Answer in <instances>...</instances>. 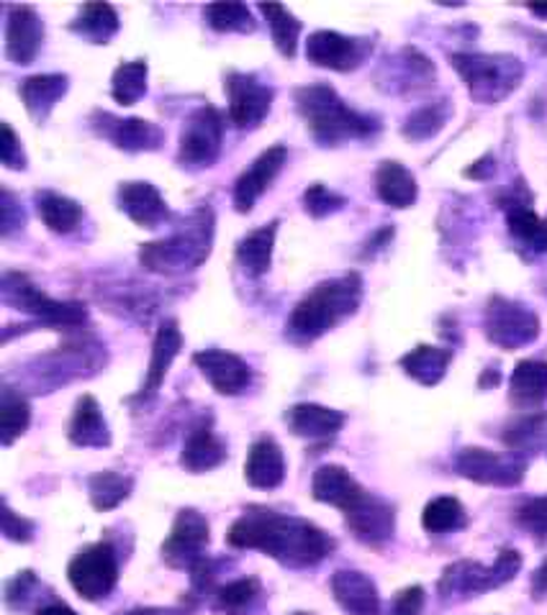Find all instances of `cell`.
Instances as JSON below:
<instances>
[{
  "label": "cell",
  "mask_w": 547,
  "mask_h": 615,
  "mask_svg": "<svg viewBox=\"0 0 547 615\" xmlns=\"http://www.w3.org/2000/svg\"><path fill=\"white\" fill-rule=\"evenodd\" d=\"M88 492L95 510H111L132 492V477L118 473H98L88 479Z\"/></svg>",
  "instance_id": "obj_36"
},
{
  "label": "cell",
  "mask_w": 547,
  "mask_h": 615,
  "mask_svg": "<svg viewBox=\"0 0 547 615\" xmlns=\"http://www.w3.org/2000/svg\"><path fill=\"white\" fill-rule=\"evenodd\" d=\"M221 134L224 124L213 108H198L188 118L180 134L178 159L188 167H211L221 151Z\"/></svg>",
  "instance_id": "obj_9"
},
{
  "label": "cell",
  "mask_w": 547,
  "mask_h": 615,
  "mask_svg": "<svg viewBox=\"0 0 547 615\" xmlns=\"http://www.w3.org/2000/svg\"><path fill=\"white\" fill-rule=\"evenodd\" d=\"M343 205H345V198L332 193L329 188L319 185V182H316V185H312L304 193V208H306V213L314 215V219H322V215L335 213Z\"/></svg>",
  "instance_id": "obj_43"
},
{
  "label": "cell",
  "mask_w": 547,
  "mask_h": 615,
  "mask_svg": "<svg viewBox=\"0 0 547 615\" xmlns=\"http://www.w3.org/2000/svg\"><path fill=\"white\" fill-rule=\"evenodd\" d=\"M29 403L13 390H3V397H0V442L3 446H11L13 438H19L29 428Z\"/></svg>",
  "instance_id": "obj_37"
},
{
  "label": "cell",
  "mask_w": 547,
  "mask_h": 615,
  "mask_svg": "<svg viewBox=\"0 0 547 615\" xmlns=\"http://www.w3.org/2000/svg\"><path fill=\"white\" fill-rule=\"evenodd\" d=\"M73 31L95 44H106L118 31V15L108 3H91L83 8L81 19L73 23Z\"/></svg>",
  "instance_id": "obj_33"
},
{
  "label": "cell",
  "mask_w": 547,
  "mask_h": 615,
  "mask_svg": "<svg viewBox=\"0 0 547 615\" xmlns=\"http://www.w3.org/2000/svg\"><path fill=\"white\" fill-rule=\"evenodd\" d=\"M332 593L347 615H378L380 597L368 574L343 570L332 577Z\"/></svg>",
  "instance_id": "obj_19"
},
{
  "label": "cell",
  "mask_w": 547,
  "mask_h": 615,
  "mask_svg": "<svg viewBox=\"0 0 547 615\" xmlns=\"http://www.w3.org/2000/svg\"><path fill=\"white\" fill-rule=\"evenodd\" d=\"M312 495L314 500L327 502V506H335L345 513L350 510L355 502H358L365 490L358 485L350 473L339 465H324L316 469L314 483H312Z\"/></svg>",
  "instance_id": "obj_21"
},
{
  "label": "cell",
  "mask_w": 547,
  "mask_h": 615,
  "mask_svg": "<svg viewBox=\"0 0 547 615\" xmlns=\"http://www.w3.org/2000/svg\"><path fill=\"white\" fill-rule=\"evenodd\" d=\"M229 93V118L240 129H255L263 124V118L271 114L273 106V91L267 85L260 83L252 75H229L227 79Z\"/></svg>",
  "instance_id": "obj_11"
},
{
  "label": "cell",
  "mask_w": 547,
  "mask_h": 615,
  "mask_svg": "<svg viewBox=\"0 0 547 615\" xmlns=\"http://www.w3.org/2000/svg\"><path fill=\"white\" fill-rule=\"evenodd\" d=\"M360 298L362 283L355 273L316 285L291 314L288 331L304 341L319 339L329 329H335L343 318L353 316L360 306Z\"/></svg>",
  "instance_id": "obj_2"
},
{
  "label": "cell",
  "mask_w": 547,
  "mask_h": 615,
  "mask_svg": "<svg viewBox=\"0 0 547 615\" xmlns=\"http://www.w3.org/2000/svg\"><path fill=\"white\" fill-rule=\"evenodd\" d=\"M298 615H306V613H298Z\"/></svg>",
  "instance_id": "obj_52"
},
{
  "label": "cell",
  "mask_w": 547,
  "mask_h": 615,
  "mask_svg": "<svg viewBox=\"0 0 547 615\" xmlns=\"http://www.w3.org/2000/svg\"><path fill=\"white\" fill-rule=\"evenodd\" d=\"M533 593H535L537 597L547 595V559L540 564V570L535 572V577H533Z\"/></svg>",
  "instance_id": "obj_48"
},
{
  "label": "cell",
  "mask_w": 547,
  "mask_h": 615,
  "mask_svg": "<svg viewBox=\"0 0 547 615\" xmlns=\"http://www.w3.org/2000/svg\"><path fill=\"white\" fill-rule=\"evenodd\" d=\"M275 231H277V223L273 221V223H267V226L255 229L252 234L242 238L240 246H236V259H240L244 273L252 277H260L271 269Z\"/></svg>",
  "instance_id": "obj_30"
},
{
  "label": "cell",
  "mask_w": 547,
  "mask_h": 615,
  "mask_svg": "<svg viewBox=\"0 0 547 615\" xmlns=\"http://www.w3.org/2000/svg\"><path fill=\"white\" fill-rule=\"evenodd\" d=\"M3 533H6V539L19 541V544H27V541L34 539V523L27 521V518L15 516L11 508L3 506Z\"/></svg>",
  "instance_id": "obj_46"
},
{
  "label": "cell",
  "mask_w": 547,
  "mask_h": 615,
  "mask_svg": "<svg viewBox=\"0 0 547 615\" xmlns=\"http://www.w3.org/2000/svg\"><path fill=\"white\" fill-rule=\"evenodd\" d=\"M44 42V26L31 6H13L8 11L6 54L15 65H31Z\"/></svg>",
  "instance_id": "obj_15"
},
{
  "label": "cell",
  "mask_w": 547,
  "mask_h": 615,
  "mask_svg": "<svg viewBox=\"0 0 547 615\" xmlns=\"http://www.w3.org/2000/svg\"><path fill=\"white\" fill-rule=\"evenodd\" d=\"M211 211H198L193 221L178 234H172L162 242L145 244L139 252L141 265L152 273L176 275L186 269H196L211 252Z\"/></svg>",
  "instance_id": "obj_4"
},
{
  "label": "cell",
  "mask_w": 547,
  "mask_h": 615,
  "mask_svg": "<svg viewBox=\"0 0 547 615\" xmlns=\"http://www.w3.org/2000/svg\"><path fill=\"white\" fill-rule=\"evenodd\" d=\"M263 595V590H260V582L257 580H236V582H229V585L219 587L217 593V601L224 611L229 613H240L244 608H250L252 603L257 601V597Z\"/></svg>",
  "instance_id": "obj_41"
},
{
  "label": "cell",
  "mask_w": 547,
  "mask_h": 615,
  "mask_svg": "<svg viewBox=\"0 0 547 615\" xmlns=\"http://www.w3.org/2000/svg\"><path fill=\"white\" fill-rule=\"evenodd\" d=\"M111 93H114V100L118 106H134L147 93V62L134 60L118 65L114 72Z\"/></svg>",
  "instance_id": "obj_34"
},
{
  "label": "cell",
  "mask_w": 547,
  "mask_h": 615,
  "mask_svg": "<svg viewBox=\"0 0 547 615\" xmlns=\"http://www.w3.org/2000/svg\"><path fill=\"white\" fill-rule=\"evenodd\" d=\"M129 615H152V613H145V611H134V613H129Z\"/></svg>",
  "instance_id": "obj_51"
},
{
  "label": "cell",
  "mask_w": 547,
  "mask_h": 615,
  "mask_svg": "<svg viewBox=\"0 0 547 615\" xmlns=\"http://www.w3.org/2000/svg\"><path fill=\"white\" fill-rule=\"evenodd\" d=\"M445 118L448 116L442 106H427L409 118L407 126H403V134L409 139H430L445 126Z\"/></svg>",
  "instance_id": "obj_42"
},
{
  "label": "cell",
  "mask_w": 547,
  "mask_h": 615,
  "mask_svg": "<svg viewBox=\"0 0 547 615\" xmlns=\"http://www.w3.org/2000/svg\"><path fill=\"white\" fill-rule=\"evenodd\" d=\"M370 44L362 39H350L337 31H316L306 42V57L316 67H327L335 72H350L362 65L368 57Z\"/></svg>",
  "instance_id": "obj_12"
},
{
  "label": "cell",
  "mask_w": 547,
  "mask_h": 615,
  "mask_svg": "<svg viewBox=\"0 0 547 615\" xmlns=\"http://www.w3.org/2000/svg\"><path fill=\"white\" fill-rule=\"evenodd\" d=\"M34 615H77V613L65 603H52V605H44V608H39Z\"/></svg>",
  "instance_id": "obj_49"
},
{
  "label": "cell",
  "mask_w": 547,
  "mask_h": 615,
  "mask_svg": "<svg viewBox=\"0 0 547 615\" xmlns=\"http://www.w3.org/2000/svg\"><path fill=\"white\" fill-rule=\"evenodd\" d=\"M453 65L478 103L504 100L525 75L522 62L509 54H455Z\"/></svg>",
  "instance_id": "obj_5"
},
{
  "label": "cell",
  "mask_w": 547,
  "mask_h": 615,
  "mask_svg": "<svg viewBox=\"0 0 547 615\" xmlns=\"http://www.w3.org/2000/svg\"><path fill=\"white\" fill-rule=\"evenodd\" d=\"M67 580L83 601H103L118 582V562L111 544H91L77 551L67 566Z\"/></svg>",
  "instance_id": "obj_6"
},
{
  "label": "cell",
  "mask_w": 547,
  "mask_h": 615,
  "mask_svg": "<svg viewBox=\"0 0 547 615\" xmlns=\"http://www.w3.org/2000/svg\"><path fill=\"white\" fill-rule=\"evenodd\" d=\"M285 423L301 438H332L345 426V415L316 403H298L285 413Z\"/></svg>",
  "instance_id": "obj_23"
},
{
  "label": "cell",
  "mask_w": 547,
  "mask_h": 615,
  "mask_svg": "<svg viewBox=\"0 0 547 615\" xmlns=\"http://www.w3.org/2000/svg\"><path fill=\"white\" fill-rule=\"evenodd\" d=\"M378 198L391 208H409L417 201V180L399 162H383L376 172Z\"/></svg>",
  "instance_id": "obj_28"
},
{
  "label": "cell",
  "mask_w": 547,
  "mask_h": 615,
  "mask_svg": "<svg viewBox=\"0 0 547 615\" xmlns=\"http://www.w3.org/2000/svg\"><path fill=\"white\" fill-rule=\"evenodd\" d=\"M486 333L488 339L502 349H519L535 341L540 333L537 316L522 303L494 298L486 310Z\"/></svg>",
  "instance_id": "obj_8"
},
{
  "label": "cell",
  "mask_w": 547,
  "mask_h": 615,
  "mask_svg": "<svg viewBox=\"0 0 547 615\" xmlns=\"http://www.w3.org/2000/svg\"><path fill=\"white\" fill-rule=\"evenodd\" d=\"M0 162H3L8 170H23L27 167V157H23L21 144L15 139L13 129L8 124H3V141H0Z\"/></svg>",
  "instance_id": "obj_45"
},
{
  "label": "cell",
  "mask_w": 547,
  "mask_h": 615,
  "mask_svg": "<svg viewBox=\"0 0 547 615\" xmlns=\"http://www.w3.org/2000/svg\"><path fill=\"white\" fill-rule=\"evenodd\" d=\"M19 93H21L23 106H27L31 118L44 121V118L50 116V110L54 108V103H57L62 95L67 93V77L65 75L29 77L21 83Z\"/></svg>",
  "instance_id": "obj_27"
},
{
  "label": "cell",
  "mask_w": 547,
  "mask_h": 615,
  "mask_svg": "<svg viewBox=\"0 0 547 615\" xmlns=\"http://www.w3.org/2000/svg\"><path fill=\"white\" fill-rule=\"evenodd\" d=\"M206 19L217 31H240V34L255 31V19L244 3H213L206 8Z\"/></svg>",
  "instance_id": "obj_40"
},
{
  "label": "cell",
  "mask_w": 547,
  "mask_h": 615,
  "mask_svg": "<svg viewBox=\"0 0 547 615\" xmlns=\"http://www.w3.org/2000/svg\"><path fill=\"white\" fill-rule=\"evenodd\" d=\"M424 608V590L422 587H407L396 595L391 615H422Z\"/></svg>",
  "instance_id": "obj_47"
},
{
  "label": "cell",
  "mask_w": 547,
  "mask_h": 615,
  "mask_svg": "<svg viewBox=\"0 0 547 615\" xmlns=\"http://www.w3.org/2000/svg\"><path fill=\"white\" fill-rule=\"evenodd\" d=\"M285 157L288 151L285 147H271L263 151L248 172H242V178L234 185V205L240 213H250L252 205L257 203V198L271 188V182L277 178V172L283 170Z\"/></svg>",
  "instance_id": "obj_16"
},
{
  "label": "cell",
  "mask_w": 547,
  "mask_h": 615,
  "mask_svg": "<svg viewBox=\"0 0 547 615\" xmlns=\"http://www.w3.org/2000/svg\"><path fill=\"white\" fill-rule=\"evenodd\" d=\"M517 521L525 531L533 533L537 541H547V498L529 500L519 508Z\"/></svg>",
  "instance_id": "obj_44"
},
{
  "label": "cell",
  "mask_w": 547,
  "mask_h": 615,
  "mask_svg": "<svg viewBox=\"0 0 547 615\" xmlns=\"http://www.w3.org/2000/svg\"><path fill=\"white\" fill-rule=\"evenodd\" d=\"M206 547H209V521L198 510L188 508L180 510L172 523L170 537L162 544V559L170 566L193 570L198 562H203Z\"/></svg>",
  "instance_id": "obj_10"
},
{
  "label": "cell",
  "mask_w": 547,
  "mask_h": 615,
  "mask_svg": "<svg viewBox=\"0 0 547 615\" xmlns=\"http://www.w3.org/2000/svg\"><path fill=\"white\" fill-rule=\"evenodd\" d=\"M422 526L430 533H450L465 526V508L455 498H434L422 513Z\"/></svg>",
  "instance_id": "obj_38"
},
{
  "label": "cell",
  "mask_w": 547,
  "mask_h": 615,
  "mask_svg": "<svg viewBox=\"0 0 547 615\" xmlns=\"http://www.w3.org/2000/svg\"><path fill=\"white\" fill-rule=\"evenodd\" d=\"M509 231L537 252H547V221L525 205H514L509 211Z\"/></svg>",
  "instance_id": "obj_39"
},
{
  "label": "cell",
  "mask_w": 547,
  "mask_h": 615,
  "mask_svg": "<svg viewBox=\"0 0 547 615\" xmlns=\"http://www.w3.org/2000/svg\"><path fill=\"white\" fill-rule=\"evenodd\" d=\"M224 459H227V446L219 442L217 434H213L209 426L193 428L188 434L186 444H182L180 465L193 475L211 473V469H217Z\"/></svg>",
  "instance_id": "obj_25"
},
{
  "label": "cell",
  "mask_w": 547,
  "mask_h": 615,
  "mask_svg": "<svg viewBox=\"0 0 547 615\" xmlns=\"http://www.w3.org/2000/svg\"><path fill=\"white\" fill-rule=\"evenodd\" d=\"M227 541L236 549H257L291 566H314L335 551V539L314 523L273 510H248L229 529Z\"/></svg>",
  "instance_id": "obj_1"
},
{
  "label": "cell",
  "mask_w": 547,
  "mask_h": 615,
  "mask_svg": "<svg viewBox=\"0 0 547 615\" xmlns=\"http://www.w3.org/2000/svg\"><path fill=\"white\" fill-rule=\"evenodd\" d=\"M260 11L265 13L267 23H271L277 52H281L283 57H293L301 36V21L291 11H285L283 6H275V3H267V6L263 3L260 6Z\"/></svg>",
  "instance_id": "obj_35"
},
{
  "label": "cell",
  "mask_w": 547,
  "mask_h": 615,
  "mask_svg": "<svg viewBox=\"0 0 547 615\" xmlns=\"http://www.w3.org/2000/svg\"><path fill=\"white\" fill-rule=\"evenodd\" d=\"M70 442L77 446H95V449L111 444L108 423L103 418L93 395H83L81 401H77L73 423H70Z\"/></svg>",
  "instance_id": "obj_26"
},
{
  "label": "cell",
  "mask_w": 547,
  "mask_h": 615,
  "mask_svg": "<svg viewBox=\"0 0 547 615\" xmlns=\"http://www.w3.org/2000/svg\"><path fill=\"white\" fill-rule=\"evenodd\" d=\"M182 347V333L178 329L176 321H165L160 329H157V337L152 343V359H149V370L145 388H141L139 397H152L157 390H160L165 374H168L170 364L176 362V357L180 354Z\"/></svg>",
  "instance_id": "obj_24"
},
{
  "label": "cell",
  "mask_w": 547,
  "mask_h": 615,
  "mask_svg": "<svg viewBox=\"0 0 547 615\" xmlns=\"http://www.w3.org/2000/svg\"><path fill=\"white\" fill-rule=\"evenodd\" d=\"M95 129L124 151H152L162 144V131L145 118H114L98 114Z\"/></svg>",
  "instance_id": "obj_18"
},
{
  "label": "cell",
  "mask_w": 547,
  "mask_h": 615,
  "mask_svg": "<svg viewBox=\"0 0 547 615\" xmlns=\"http://www.w3.org/2000/svg\"><path fill=\"white\" fill-rule=\"evenodd\" d=\"M455 469L481 485H517L522 479V465H514L488 449H475V446L457 454Z\"/></svg>",
  "instance_id": "obj_17"
},
{
  "label": "cell",
  "mask_w": 547,
  "mask_h": 615,
  "mask_svg": "<svg viewBox=\"0 0 547 615\" xmlns=\"http://www.w3.org/2000/svg\"><path fill=\"white\" fill-rule=\"evenodd\" d=\"M36 208L44 226L54 231V234H70L83 219V208L73 198H65L60 193H39Z\"/></svg>",
  "instance_id": "obj_32"
},
{
  "label": "cell",
  "mask_w": 547,
  "mask_h": 615,
  "mask_svg": "<svg viewBox=\"0 0 547 615\" xmlns=\"http://www.w3.org/2000/svg\"><path fill=\"white\" fill-rule=\"evenodd\" d=\"M301 116L306 118L308 129L322 144H339L345 139L370 137L378 124L370 116L350 110L345 100L329 85H308L296 93Z\"/></svg>",
  "instance_id": "obj_3"
},
{
  "label": "cell",
  "mask_w": 547,
  "mask_h": 615,
  "mask_svg": "<svg viewBox=\"0 0 547 615\" xmlns=\"http://www.w3.org/2000/svg\"><path fill=\"white\" fill-rule=\"evenodd\" d=\"M345 521L355 537L365 541V544L380 547L393 537L396 513L386 500L365 490L362 498L350 510H345Z\"/></svg>",
  "instance_id": "obj_13"
},
{
  "label": "cell",
  "mask_w": 547,
  "mask_h": 615,
  "mask_svg": "<svg viewBox=\"0 0 547 615\" xmlns=\"http://www.w3.org/2000/svg\"><path fill=\"white\" fill-rule=\"evenodd\" d=\"M193 362L206 380L211 382V388L221 395H240L242 390H248L252 372L248 362L242 357L232 354L224 349H206L198 351Z\"/></svg>",
  "instance_id": "obj_14"
},
{
  "label": "cell",
  "mask_w": 547,
  "mask_h": 615,
  "mask_svg": "<svg viewBox=\"0 0 547 615\" xmlns=\"http://www.w3.org/2000/svg\"><path fill=\"white\" fill-rule=\"evenodd\" d=\"M118 205L134 223L145 229H155L168 219V203L160 190L149 182H124L118 188Z\"/></svg>",
  "instance_id": "obj_20"
},
{
  "label": "cell",
  "mask_w": 547,
  "mask_h": 615,
  "mask_svg": "<svg viewBox=\"0 0 547 615\" xmlns=\"http://www.w3.org/2000/svg\"><path fill=\"white\" fill-rule=\"evenodd\" d=\"M244 479L257 490H275L283 485L285 459L273 438H260L252 444L248 462H244Z\"/></svg>",
  "instance_id": "obj_22"
},
{
  "label": "cell",
  "mask_w": 547,
  "mask_h": 615,
  "mask_svg": "<svg viewBox=\"0 0 547 615\" xmlns=\"http://www.w3.org/2000/svg\"><path fill=\"white\" fill-rule=\"evenodd\" d=\"M450 359H453V351L450 349L417 347L414 351H409V354L401 359V367L411 380L419 382V385L432 388L445 378Z\"/></svg>",
  "instance_id": "obj_29"
},
{
  "label": "cell",
  "mask_w": 547,
  "mask_h": 615,
  "mask_svg": "<svg viewBox=\"0 0 547 615\" xmlns=\"http://www.w3.org/2000/svg\"><path fill=\"white\" fill-rule=\"evenodd\" d=\"M529 11H533L535 15H543V19H547V6H529Z\"/></svg>",
  "instance_id": "obj_50"
},
{
  "label": "cell",
  "mask_w": 547,
  "mask_h": 615,
  "mask_svg": "<svg viewBox=\"0 0 547 615\" xmlns=\"http://www.w3.org/2000/svg\"><path fill=\"white\" fill-rule=\"evenodd\" d=\"M3 298L19 310L44 318L50 324H62V326H77L85 321V308L77 303H62L54 300L42 290H36L27 277L21 275H6L3 277Z\"/></svg>",
  "instance_id": "obj_7"
},
{
  "label": "cell",
  "mask_w": 547,
  "mask_h": 615,
  "mask_svg": "<svg viewBox=\"0 0 547 615\" xmlns=\"http://www.w3.org/2000/svg\"><path fill=\"white\" fill-rule=\"evenodd\" d=\"M512 397L519 405H540L547 397V362L540 359H525L514 367L512 374Z\"/></svg>",
  "instance_id": "obj_31"
}]
</instances>
